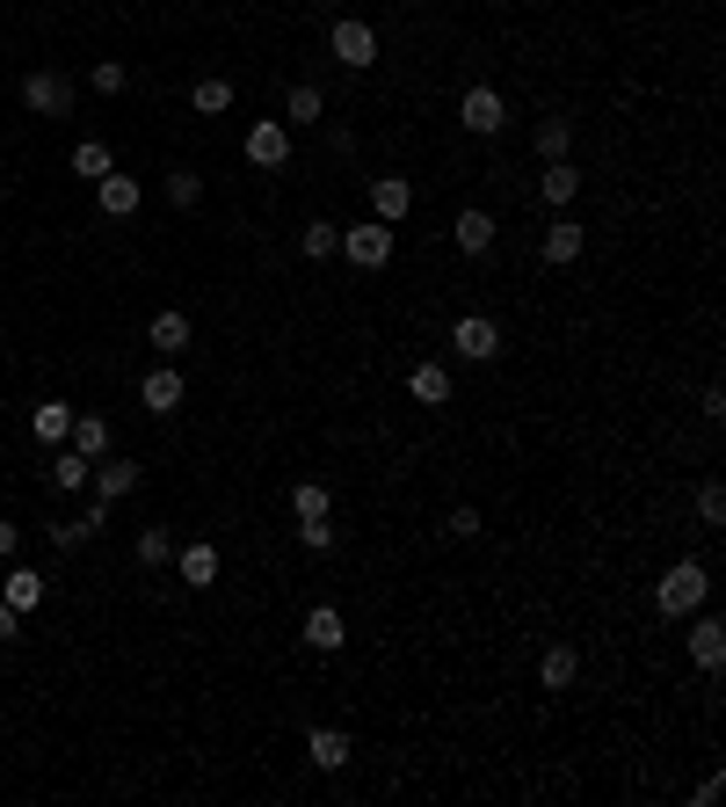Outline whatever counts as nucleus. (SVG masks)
Segmentation results:
<instances>
[{
    "label": "nucleus",
    "instance_id": "14",
    "mask_svg": "<svg viewBox=\"0 0 726 807\" xmlns=\"http://www.w3.org/2000/svg\"><path fill=\"white\" fill-rule=\"evenodd\" d=\"M66 429H73V407H66V401L30 407V437H36V444H52V452H58V444H66Z\"/></svg>",
    "mask_w": 726,
    "mask_h": 807
},
{
    "label": "nucleus",
    "instance_id": "15",
    "mask_svg": "<svg viewBox=\"0 0 726 807\" xmlns=\"http://www.w3.org/2000/svg\"><path fill=\"white\" fill-rule=\"evenodd\" d=\"M95 197H103V211H109V219H131L146 190H139V182H131V176H117V168H109V176L95 182Z\"/></svg>",
    "mask_w": 726,
    "mask_h": 807
},
{
    "label": "nucleus",
    "instance_id": "35",
    "mask_svg": "<svg viewBox=\"0 0 726 807\" xmlns=\"http://www.w3.org/2000/svg\"><path fill=\"white\" fill-rule=\"evenodd\" d=\"M697 517H705V524H726V488H719V480L697 488Z\"/></svg>",
    "mask_w": 726,
    "mask_h": 807
},
{
    "label": "nucleus",
    "instance_id": "23",
    "mask_svg": "<svg viewBox=\"0 0 726 807\" xmlns=\"http://www.w3.org/2000/svg\"><path fill=\"white\" fill-rule=\"evenodd\" d=\"M146 335H153V350H160V357L190 350V314H174V306H168V314H153V328H146Z\"/></svg>",
    "mask_w": 726,
    "mask_h": 807
},
{
    "label": "nucleus",
    "instance_id": "22",
    "mask_svg": "<svg viewBox=\"0 0 726 807\" xmlns=\"http://www.w3.org/2000/svg\"><path fill=\"white\" fill-rule=\"evenodd\" d=\"M306 756L320 764V772H342V764H349V735H342V728H312Z\"/></svg>",
    "mask_w": 726,
    "mask_h": 807
},
{
    "label": "nucleus",
    "instance_id": "33",
    "mask_svg": "<svg viewBox=\"0 0 726 807\" xmlns=\"http://www.w3.org/2000/svg\"><path fill=\"white\" fill-rule=\"evenodd\" d=\"M298 247H306L312 263H320V255H334V247H342V233H334V226H328V219H312V226H306V233H298Z\"/></svg>",
    "mask_w": 726,
    "mask_h": 807
},
{
    "label": "nucleus",
    "instance_id": "10",
    "mask_svg": "<svg viewBox=\"0 0 726 807\" xmlns=\"http://www.w3.org/2000/svg\"><path fill=\"white\" fill-rule=\"evenodd\" d=\"M342 640H349L342 612H334V604H312V612H306V648L312 655H342Z\"/></svg>",
    "mask_w": 726,
    "mask_h": 807
},
{
    "label": "nucleus",
    "instance_id": "26",
    "mask_svg": "<svg viewBox=\"0 0 726 807\" xmlns=\"http://www.w3.org/2000/svg\"><path fill=\"white\" fill-rule=\"evenodd\" d=\"M328 117V103H320V88H312V81H298L291 95H284V124H320Z\"/></svg>",
    "mask_w": 726,
    "mask_h": 807
},
{
    "label": "nucleus",
    "instance_id": "27",
    "mask_svg": "<svg viewBox=\"0 0 726 807\" xmlns=\"http://www.w3.org/2000/svg\"><path fill=\"white\" fill-rule=\"evenodd\" d=\"M87 466H95V458H81V452H73V444H58V452H52V488H87Z\"/></svg>",
    "mask_w": 726,
    "mask_h": 807
},
{
    "label": "nucleus",
    "instance_id": "40",
    "mask_svg": "<svg viewBox=\"0 0 726 807\" xmlns=\"http://www.w3.org/2000/svg\"><path fill=\"white\" fill-rule=\"evenodd\" d=\"M15 545H22V531H15V524H0V561H15Z\"/></svg>",
    "mask_w": 726,
    "mask_h": 807
},
{
    "label": "nucleus",
    "instance_id": "5",
    "mask_svg": "<svg viewBox=\"0 0 726 807\" xmlns=\"http://www.w3.org/2000/svg\"><path fill=\"white\" fill-rule=\"evenodd\" d=\"M334 59H342L349 73L378 66V30H371V22H334Z\"/></svg>",
    "mask_w": 726,
    "mask_h": 807
},
{
    "label": "nucleus",
    "instance_id": "6",
    "mask_svg": "<svg viewBox=\"0 0 726 807\" xmlns=\"http://www.w3.org/2000/svg\"><path fill=\"white\" fill-rule=\"evenodd\" d=\"M22 103H30L36 117H66L73 109V81L66 73H30V81H22Z\"/></svg>",
    "mask_w": 726,
    "mask_h": 807
},
{
    "label": "nucleus",
    "instance_id": "7",
    "mask_svg": "<svg viewBox=\"0 0 726 807\" xmlns=\"http://www.w3.org/2000/svg\"><path fill=\"white\" fill-rule=\"evenodd\" d=\"M458 124H466V131H480V139H494V131L509 124V109H502V95H494V88H466V103H458Z\"/></svg>",
    "mask_w": 726,
    "mask_h": 807
},
{
    "label": "nucleus",
    "instance_id": "32",
    "mask_svg": "<svg viewBox=\"0 0 726 807\" xmlns=\"http://www.w3.org/2000/svg\"><path fill=\"white\" fill-rule=\"evenodd\" d=\"M190 103L204 109V117H225V109H233V81H196Z\"/></svg>",
    "mask_w": 726,
    "mask_h": 807
},
{
    "label": "nucleus",
    "instance_id": "20",
    "mask_svg": "<svg viewBox=\"0 0 726 807\" xmlns=\"http://www.w3.org/2000/svg\"><path fill=\"white\" fill-rule=\"evenodd\" d=\"M537 677H545V691H567L574 677H581V655H574L567 640H553V648H545V662H537Z\"/></svg>",
    "mask_w": 726,
    "mask_h": 807
},
{
    "label": "nucleus",
    "instance_id": "1",
    "mask_svg": "<svg viewBox=\"0 0 726 807\" xmlns=\"http://www.w3.org/2000/svg\"><path fill=\"white\" fill-rule=\"evenodd\" d=\"M705 590H712L705 567H697V561H675L669 575L654 582V604H661L669 618H683V612H697V604H705Z\"/></svg>",
    "mask_w": 726,
    "mask_h": 807
},
{
    "label": "nucleus",
    "instance_id": "13",
    "mask_svg": "<svg viewBox=\"0 0 726 807\" xmlns=\"http://www.w3.org/2000/svg\"><path fill=\"white\" fill-rule=\"evenodd\" d=\"M174 567H182V582H190V590H211V582H218V545H211V539L182 545V553H174Z\"/></svg>",
    "mask_w": 726,
    "mask_h": 807
},
{
    "label": "nucleus",
    "instance_id": "25",
    "mask_svg": "<svg viewBox=\"0 0 726 807\" xmlns=\"http://www.w3.org/2000/svg\"><path fill=\"white\" fill-rule=\"evenodd\" d=\"M537 190H545V204H559V211H567V204H574V190H581V176H574V160H553V168L537 176Z\"/></svg>",
    "mask_w": 726,
    "mask_h": 807
},
{
    "label": "nucleus",
    "instance_id": "2",
    "mask_svg": "<svg viewBox=\"0 0 726 807\" xmlns=\"http://www.w3.org/2000/svg\"><path fill=\"white\" fill-rule=\"evenodd\" d=\"M342 255H349L356 269H385V263H393V226H385V219L342 226Z\"/></svg>",
    "mask_w": 726,
    "mask_h": 807
},
{
    "label": "nucleus",
    "instance_id": "37",
    "mask_svg": "<svg viewBox=\"0 0 726 807\" xmlns=\"http://www.w3.org/2000/svg\"><path fill=\"white\" fill-rule=\"evenodd\" d=\"M124 81H131V73H124L117 59H103V66H95V88H103V95H124Z\"/></svg>",
    "mask_w": 726,
    "mask_h": 807
},
{
    "label": "nucleus",
    "instance_id": "8",
    "mask_svg": "<svg viewBox=\"0 0 726 807\" xmlns=\"http://www.w3.org/2000/svg\"><path fill=\"white\" fill-rule=\"evenodd\" d=\"M407 211H415V190H407V176H378V182H371V219L399 226Z\"/></svg>",
    "mask_w": 726,
    "mask_h": 807
},
{
    "label": "nucleus",
    "instance_id": "4",
    "mask_svg": "<svg viewBox=\"0 0 726 807\" xmlns=\"http://www.w3.org/2000/svg\"><path fill=\"white\" fill-rule=\"evenodd\" d=\"M247 160H255V168H269V176H277L284 160H291V124H277V117L247 124Z\"/></svg>",
    "mask_w": 726,
    "mask_h": 807
},
{
    "label": "nucleus",
    "instance_id": "39",
    "mask_svg": "<svg viewBox=\"0 0 726 807\" xmlns=\"http://www.w3.org/2000/svg\"><path fill=\"white\" fill-rule=\"evenodd\" d=\"M15 626H22V612H15L8 597H0V640H15Z\"/></svg>",
    "mask_w": 726,
    "mask_h": 807
},
{
    "label": "nucleus",
    "instance_id": "24",
    "mask_svg": "<svg viewBox=\"0 0 726 807\" xmlns=\"http://www.w3.org/2000/svg\"><path fill=\"white\" fill-rule=\"evenodd\" d=\"M407 393H415L421 407H444V401H450V371H444V364H415V379H407Z\"/></svg>",
    "mask_w": 726,
    "mask_h": 807
},
{
    "label": "nucleus",
    "instance_id": "18",
    "mask_svg": "<svg viewBox=\"0 0 726 807\" xmlns=\"http://www.w3.org/2000/svg\"><path fill=\"white\" fill-rule=\"evenodd\" d=\"M450 241L466 247V255H487V247H494V219H487V211H458V219H450Z\"/></svg>",
    "mask_w": 726,
    "mask_h": 807
},
{
    "label": "nucleus",
    "instance_id": "36",
    "mask_svg": "<svg viewBox=\"0 0 726 807\" xmlns=\"http://www.w3.org/2000/svg\"><path fill=\"white\" fill-rule=\"evenodd\" d=\"M298 539H306L312 553H328V545H334V524H328V517H312V524H298Z\"/></svg>",
    "mask_w": 726,
    "mask_h": 807
},
{
    "label": "nucleus",
    "instance_id": "31",
    "mask_svg": "<svg viewBox=\"0 0 726 807\" xmlns=\"http://www.w3.org/2000/svg\"><path fill=\"white\" fill-rule=\"evenodd\" d=\"M139 561H146V567H168V561H174L168 524H146V531H139Z\"/></svg>",
    "mask_w": 726,
    "mask_h": 807
},
{
    "label": "nucleus",
    "instance_id": "30",
    "mask_svg": "<svg viewBox=\"0 0 726 807\" xmlns=\"http://www.w3.org/2000/svg\"><path fill=\"white\" fill-rule=\"evenodd\" d=\"M117 160H109V146L103 139H87V146H73V176H87V182H103Z\"/></svg>",
    "mask_w": 726,
    "mask_h": 807
},
{
    "label": "nucleus",
    "instance_id": "34",
    "mask_svg": "<svg viewBox=\"0 0 726 807\" xmlns=\"http://www.w3.org/2000/svg\"><path fill=\"white\" fill-rule=\"evenodd\" d=\"M168 197H174L182 211H190L196 197H204V176H196V168H174V176H168Z\"/></svg>",
    "mask_w": 726,
    "mask_h": 807
},
{
    "label": "nucleus",
    "instance_id": "3",
    "mask_svg": "<svg viewBox=\"0 0 726 807\" xmlns=\"http://www.w3.org/2000/svg\"><path fill=\"white\" fill-rule=\"evenodd\" d=\"M450 350L466 357V364H487V357H502V328L487 314H466L458 328H450Z\"/></svg>",
    "mask_w": 726,
    "mask_h": 807
},
{
    "label": "nucleus",
    "instance_id": "38",
    "mask_svg": "<svg viewBox=\"0 0 726 807\" xmlns=\"http://www.w3.org/2000/svg\"><path fill=\"white\" fill-rule=\"evenodd\" d=\"M444 531H450V539H472V531H480V509H450Z\"/></svg>",
    "mask_w": 726,
    "mask_h": 807
},
{
    "label": "nucleus",
    "instance_id": "21",
    "mask_svg": "<svg viewBox=\"0 0 726 807\" xmlns=\"http://www.w3.org/2000/svg\"><path fill=\"white\" fill-rule=\"evenodd\" d=\"M66 444H73L81 458H109V422H103V415H73Z\"/></svg>",
    "mask_w": 726,
    "mask_h": 807
},
{
    "label": "nucleus",
    "instance_id": "29",
    "mask_svg": "<svg viewBox=\"0 0 726 807\" xmlns=\"http://www.w3.org/2000/svg\"><path fill=\"white\" fill-rule=\"evenodd\" d=\"M291 509H298V524H312V517H334V495L320 488V480H298V488H291Z\"/></svg>",
    "mask_w": 726,
    "mask_h": 807
},
{
    "label": "nucleus",
    "instance_id": "9",
    "mask_svg": "<svg viewBox=\"0 0 726 807\" xmlns=\"http://www.w3.org/2000/svg\"><path fill=\"white\" fill-rule=\"evenodd\" d=\"M581 247H588V233L574 226V219H553V226H545V241H537V255H545L553 269H567V263H581Z\"/></svg>",
    "mask_w": 726,
    "mask_h": 807
},
{
    "label": "nucleus",
    "instance_id": "28",
    "mask_svg": "<svg viewBox=\"0 0 726 807\" xmlns=\"http://www.w3.org/2000/svg\"><path fill=\"white\" fill-rule=\"evenodd\" d=\"M567 146H574V117H537V153L567 160Z\"/></svg>",
    "mask_w": 726,
    "mask_h": 807
},
{
    "label": "nucleus",
    "instance_id": "16",
    "mask_svg": "<svg viewBox=\"0 0 726 807\" xmlns=\"http://www.w3.org/2000/svg\"><path fill=\"white\" fill-rule=\"evenodd\" d=\"M103 524H109V502H95L87 517H58V524H52V545H66V553H73V545H87Z\"/></svg>",
    "mask_w": 726,
    "mask_h": 807
},
{
    "label": "nucleus",
    "instance_id": "19",
    "mask_svg": "<svg viewBox=\"0 0 726 807\" xmlns=\"http://www.w3.org/2000/svg\"><path fill=\"white\" fill-rule=\"evenodd\" d=\"M0 597L15 604V612H36V604H44V575H36V567H8V575H0Z\"/></svg>",
    "mask_w": 726,
    "mask_h": 807
},
{
    "label": "nucleus",
    "instance_id": "11",
    "mask_svg": "<svg viewBox=\"0 0 726 807\" xmlns=\"http://www.w3.org/2000/svg\"><path fill=\"white\" fill-rule=\"evenodd\" d=\"M182 393H190V386H182V371H168V364H153L139 379V401L153 407V415H174V407H182Z\"/></svg>",
    "mask_w": 726,
    "mask_h": 807
},
{
    "label": "nucleus",
    "instance_id": "12",
    "mask_svg": "<svg viewBox=\"0 0 726 807\" xmlns=\"http://www.w3.org/2000/svg\"><path fill=\"white\" fill-rule=\"evenodd\" d=\"M87 480H95V502H124L139 488V466L131 458H103V466H87Z\"/></svg>",
    "mask_w": 726,
    "mask_h": 807
},
{
    "label": "nucleus",
    "instance_id": "17",
    "mask_svg": "<svg viewBox=\"0 0 726 807\" xmlns=\"http://www.w3.org/2000/svg\"><path fill=\"white\" fill-rule=\"evenodd\" d=\"M691 662L697 669H719L726 662V626H719V618H697V626H691Z\"/></svg>",
    "mask_w": 726,
    "mask_h": 807
}]
</instances>
